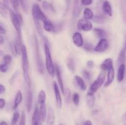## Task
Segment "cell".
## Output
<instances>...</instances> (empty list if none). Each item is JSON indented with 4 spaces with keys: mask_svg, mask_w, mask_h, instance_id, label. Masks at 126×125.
I'll list each match as a JSON object with an SVG mask.
<instances>
[{
    "mask_svg": "<svg viewBox=\"0 0 126 125\" xmlns=\"http://www.w3.org/2000/svg\"><path fill=\"white\" fill-rule=\"evenodd\" d=\"M32 16H33V22H34V25H35L36 29L38 34L41 36L43 35V30L42 28L41 22L43 23L49 20V18L46 16V15L43 13L42 10L41 9L40 7L38 4L35 3L32 6Z\"/></svg>",
    "mask_w": 126,
    "mask_h": 125,
    "instance_id": "cell-1",
    "label": "cell"
},
{
    "mask_svg": "<svg viewBox=\"0 0 126 125\" xmlns=\"http://www.w3.org/2000/svg\"><path fill=\"white\" fill-rule=\"evenodd\" d=\"M21 55H22V66L23 70V78L26 82L27 87H31V80L29 74V61H28V54H27V47L25 45H22V50H21Z\"/></svg>",
    "mask_w": 126,
    "mask_h": 125,
    "instance_id": "cell-2",
    "label": "cell"
},
{
    "mask_svg": "<svg viewBox=\"0 0 126 125\" xmlns=\"http://www.w3.org/2000/svg\"><path fill=\"white\" fill-rule=\"evenodd\" d=\"M44 51L46 56V67L49 74L51 77H54L55 74V66H54L52 58L50 48L46 42L44 44Z\"/></svg>",
    "mask_w": 126,
    "mask_h": 125,
    "instance_id": "cell-3",
    "label": "cell"
},
{
    "mask_svg": "<svg viewBox=\"0 0 126 125\" xmlns=\"http://www.w3.org/2000/svg\"><path fill=\"white\" fill-rule=\"evenodd\" d=\"M9 16L11 18V22L13 25L14 27L16 29V32L17 34V37L18 39L22 41V30H21V25L22 23L21 22L20 20L18 18V15L15 12H14L11 9H9Z\"/></svg>",
    "mask_w": 126,
    "mask_h": 125,
    "instance_id": "cell-4",
    "label": "cell"
},
{
    "mask_svg": "<svg viewBox=\"0 0 126 125\" xmlns=\"http://www.w3.org/2000/svg\"><path fill=\"white\" fill-rule=\"evenodd\" d=\"M105 76L106 74L104 71L101 72L100 74L98 75L97 79L91 85L87 94H94L97 91V90L102 87V85L103 84V83L105 82Z\"/></svg>",
    "mask_w": 126,
    "mask_h": 125,
    "instance_id": "cell-5",
    "label": "cell"
},
{
    "mask_svg": "<svg viewBox=\"0 0 126 125\" xmlns=\"http://www.w3.org/2000/svg\"><path fill=\"white\" fill-rule=\"evenodd\" d=\"M34 49H35V53H36V60L37 67H38V71L39 73L43 74L44 72V67L43 64V60H42L41 56L40 50H39V45L38 42V38L34 34Z\"/></svg>",
    "mask_w": 126,
    "mask_h": 125,
    "instance_id": "cell-6",
    "label": "cell"
},
{
    "mask_svg": "<svg viewBox=\"0 0 126 125\" xmlns=\"http://www.w3.org/2000/svg\"><path fill=\"white\" fill-rule=\"evenodd\" d=\"M93 28L92 22H90L89 20L82 18L79 20L78 22V28L79 30L84 31H89Z\"/></svg>",
    "mask_w": 126,
    "mask_h": 125,
    "instance_id": "cell-7",
    "label": "cell"
},
{
    "mask_svg": "<svg viewBox=\"0 0 126 125\" xmlns=\"http://www.w3.org/2000/svg\"><path fill=\"white\" fill-rule=\"evenodd\" d=\"M108 46H109V44H108V40L105 38L101 39L95 47L94 48V50L98 53L103 52L108 49Z\"/></svg>",
    "mask_w": 126,
    "mask_h": 125,
    "instance_id": "cell-8",
    "label": "cell"
},
{
    "mask_svg": "<svg viewBox=\"0 0 126 125\" xmlns=\"http://www.w3.org/2000/svg\"><path fill=\"white\" fill-rule=\"evenodd\" d=\"M53 87H54V93H55L57 105V107L59 109H60L62 107V99L61 94H60L59 86H58L57 83L55 82H54V83H53Z\"/></svg>",
    "mask_w": 126,
    "mask_h": 125,
    "instance_id": "cell-9",
    "label": "cell"
},
{
    "mask_svg": "<svg viewBox=\"0 0 126 125\" xmlns=\"http://www.w3.org/2000/svg\"><path fill=\"white\" fill-rule=\"evenodd\" d=\"M81 0H74V6L73 9V16L74 18H77L79 16L82 11Z\"/></svg>",
    "mask_w": 126,
    "mask_h": 125,
    "instance_id": "cell-10",
    "label": "cell"
},
{
    "mask_svg": "<svg viewBox=\"0 0 126 125\" xmlns=\"http://www.w3.org/2000/svg\"><path fill=\"white\" fill-rule=\"evenodd\" d=\"M73 42L76 46L78 47H81L84 45V40L82 36L81 33L76 32L73 35Z\"/></svg>",
    "mask_w": 126,
    "mask_h": 125,
    "instance_id": "cell-11",
    "label": "cell"
},
{
    "mask_svg": "<svg viewBox=\"0 0 126 125\" xmlns=\"http://www.w3.org/2000/svg\"><path fill=\"white\" fill-rule=\"evenodd\" d=\"M42 122L43 121L41 120L40 115H39L38 107L36 106L34 112H33V117H32V125H42Z\"/></svg>",
    "mask_w": 126,
    "mask_h": 125,
    "instance_id": "cell-12",
    "label": "cell"
},
{
    "mask_svg": "<svg viewBox=\"0 0 126 125\" xmlns=\"http://www.w3.org/2000/svg\"><path fill=\"white\" fill-rule=\"evenodd\" d=\"M55 75H56L57 79V82L59 83V85L60 87V90L62 92L63 94H65V88H64L63 82L60 68H59V66L57 64H56V66H55Z\"/></svg>",
    "mask_w": 126,
    "mask_h": 125,
    "instance_id": "cell-13",
    "label": "cell"
},
{
    "mask_svg": "<svg viewBox=\"0 0 126 125\" xmlns=\"http://www.w3.org/2000/svg\"><path fill=\"white\" fill-rule=\"evenodd\" d=\"M33 104V92L30 88H28L27 96V110L28 112L31 111Z\"/></svg>",
    "mask_w": 126,
    "mask_h": 125,
    "instance_id": "cell-14",
    "label": "cell"
},
{
    "mask_svg": "<svg viewBox=\"0 0 126 125\" xmlns=\"http://www.w3.org/2000/svg\"><path fill=\"white\" fill-rule=\"evenodd\" d=\"M108 74H107V82L105 83L104 86L105 87H108L109 85H110L111 84L112 82H113L114 78V67H111L110 69H108Z\"/></svg>",
    "mask_w": 126,
    "mask_h": 125,
    "instance_id": "cell-15",
    "label": "cell"
},
{
    "mask_svg": "<svg viewBox=\"0 0 126 125\" xmlns=\"http://www.w3.org/2000/svg\"><path fill=\"white\" fill-rule=\"evenodd\" d=\"M55 123V114L54 111L51 107H49L48 109L47 118V125H54Z\"/></svg>",
    "mask_w": 126,
    "mask_h": 125,
    "instance_id": "cell-16",
    "label": "cell"
},
{
    "mask_svg": "<svg viewBox=\"0 0 126 125\" xmlns=\"http://www.w3.org/2000/svg\"><path fill=\"white\" fill-rule=\"evenodd\" d=\"M125 69L126 66L124 64L119 65L118 71V74H117V79H118V82H121L124 80V74H125Z\"/></svg>",
    "mask_w": 126,
    "mask_h": 125,
    "instance_id": "cell-17",
    "label": "cell"
},
{
    "mask_svg": "<svg viewBox=\"0 0 126 125\" xmlns=\"http://www.w3.org/2000/svg\"><path fill=\"white\" fill-rule=\"evenodd\" d=\"M39 107H38L39 109V115H40L41 118V120L43 121H45L46 118L47 116V110H46V103H43V104H39Z\"/></svg>",
    "mask_w": 126,
    "mask_h": 125,
    "instance_id": "cell-18",
    "label": "cell"
},
{
    "mask_svg": "<svg viewBox=\"0 0 126 125\" xmlns=\"http://www.w3.org/2000/svg\"><path fill=\"white\" fill-rule=\"evenodd\" d=\"M103 10L106 14H107L110 17H112V15H113V10H112L111 6L109 1H105L103 2Z\"/></svg>",
    "mask_w": 126,
    "mask_h": 125,
    "instance_id": "cell-19",
    "label": "cell"
},
{
    "mask_svg": "<svg viewBox=\"0 0 126 125\" xmlns=\"http://www.w3.org/2000/svg\"><path fill=\"white\" fill-rule=\"evenodd\" d=\"M100 67L103 71H108L111 67H113V60L111 58H108L105 60L100 65Z\"/></svg>",
    "mask_w": 126,
    "mask_h": 125,
    "instance_id": "cell-20",
    "label": "cell"
},
{
    "mask_svg": "<svg viewBox=\"0 0 126 125\" xmlns=\"http://www.w3.org/2000/svg\"><path fill=\"white\" fill-rule=\"evenodd\" d=\"M22 99H23V96H22V93L21 92V91H18V92L17 93L16 96V98H15L14 100V103L13 105V109L15 110L17 108V107L19 105V104H20L21 102L22 101Z\"/></svg>",
    "mask_w": 126,
    "mask_h": 125,
    "instance_id": "cell-21",
    "label": "cell"
},
{
    "mask_svg": "<svg viewBox=\"0 0 126 125\" xmlns=\"http://www.w3.org/2000/svg\"><path fill=\"white\" fill-rule=\"evenodd\" d=\"M95 100V98L94 96V94H87L86 98V104H87V106L90 108L93 107L94 105Z\"/></svg>",
    "mask_w": 126,
    "mask_h": 125,
    "instance_id": "cell-22",
    "label": "cell"
},
{
    "mask_svg": "<svg viewBox=\"0 0 126 125\" xmlns=\"http://www.w3.org/2000/svg\"><path fill=\"white\" fill-rule=\"evenodd\" d=\"M75 80L77 83L78 86L81 88L82 90H86V85L84 82L83 79L81 77L78 75H75Z\"/></svg>",
    "mask_w": 126,
    "mask_h": 125,
    "instance_id": "cell-23",
    "label": "cell"
},
{
    "mask_svg": "<svg viewBox=\"0 0 126 125\" xmlns=\"http://www.w3.org/2000/svg\"><path fill=\"white\" fill-rule=\"evenodd\" d=\"M94 32L95 34L100 39H104L107 36V33L105 32V31L103 29H100V28H95L94 29Z\"/></svg>",
    "mask_w": 126,
    "mask_h": 125,
    "instance_id": "cell-24",
    "label": "cell"
},
{
    "mask_svg": "<svg viewBox=\"0 0 126 125\" xmlns=\"http://www.w3.org/2000/svg\"><path fill=\"white\" fill-rule=\"evenodd\" d=\"M44 26V29L47 32H53L54 31V24H53L50 20H48L47 22L43 23Z\"/></svg>",
    "mask_w": 126,
    "mask_h": 125,
    "instance_id": "cell-25",
    "label": "cell"
},
{
    "mask_svg": "<svg viewBox=\"0 0 126 125\" xmlns=\"http://www.w3.org/2000/svg\"><path fill=\"white\" fill-rule=\"evenodd\" d=\"M46 94L44 90H41L38 94V104H41L43 103H46Z\"/></svg>",
    "mask_w": 126,
    "mask_h": 125,
    "instance_id": "cell-26",
    "label": "cell"
},
{
    "mask_svg": "<svg viewBox=\"0 0 126 125\" xmlns=\"http://www.w3.org/2000/svg\"><path fill=\"white\" fill-rule=\"evenodd\" d=\"M84 18H86V19H92L94 17V13L92 10L90 8H88V7L85 9L84 11Z\"/></svg>",
    "mask_w": 126,
    "mask_h": 125,
    "instance_id": "cell-27",
    "label": "cell"
},
{
    "mask_svg": "<svg viewBox=\"0 0 126 125\" xmlns=\"http://www.w3.org/2000/svg\"><path fill=\"white\" fill-rule=\"evenodd\" d=\"M66 64H67V67L71 72H75L76 70V65H75V61L73 60L71 58H69L66 62Z\"/></svg>",
    "mask_w": 126,
    "mask_h": 125,
    "instance_id": "cell-28",
    "label": "cell"
},
{
    "mask_svg": "<svg viewBox=\"0 0 126 125\" xmlns=\"http://www.w3.org/2000/svg\"><path fill=\"white\" fill-rule=\"evenodd\" d=\"M126 60V54H125V50L124 49H123L119 53V56L118 58V64L121 65L122 64H124V61Z\"/></svg>",
    "mask_w": 126,
    "mask_h": 125,
    "instance_id": "cell-29",
    "label": "cell"
},
{
    "mask_svg": "<svg viewBox=\"0 0 126 125\" xmlns=\"http://www.w3.org/2000/svg\"><path fill=\"white\" fill-rule=\"evenodd\" d=\"M92 19H93L94 22H95V23H99V24H103V23H105V18L102 15H96Z\"/></svg>",
    "mask_w": 126,
    "mask_h": 125,
    "instance_id": "cell-30",
    "label": "cell"
},
{
    "mask_svg": "<svg viewBox=\"0 0 126 125\" xmlns=\"http://www.w3.org/2000/svg\"><path fill=\"white\" fill-rule=\"evenodd\" d=\"M0 13H1V15H2V17H4V18H6V17H7V8L5 7L4 5L3 4V3H2L1 1H0Z\"/></svg>",
    "mask_w": 126,
    "mask_h": 125,
    "instance_id": "cell-31",
    "label": "cell"
},
{
    "mask_svg": "<svg viewBox=\"0 0 126 125\" xmlns=\"http://www.w3.org/2000/svg\"><path fill=\"white\" fill-rule=\"evenodd\" d=\"M11 4L14 10L16 13H19L18 12V9H19V1L18 0H10Z\"/></svg>",
    "mask_w": 126,
    "mask_h": 125,
    "instance_id": "cell-32",
    "label": "cell"
},
{
    "mask_svg": "<svg viewBox=\"0 0 126 125\" xmlns=\"http://www.w3.org/2000/svg\"><path fill=\"white\" fill-rule=\"evenodd\" d=\"M20 117V114L18 112H15L13 114V116L12 118V121H11V125H16L17 121H18V119Z\"/></svg>",
    "mask_w": 126,
    "mask_h": 125,
    "instance_id": "cell-33",
    "label": "cell"
},
{
    "mask_svg": "<svg viewBox=\"0 0 126 125\" xmlns=\"http://www.w3.org/2000/svg\"><path fill=\"white\" fill-rule=\"evenodd\" d=\"M20 3L21 6L22 7V9L25 12L27 13L28 9V0H18Z\"/></svg>",
    "mask_w": 126,
    "mask_h": 125,
    "instance_id": "cell-34",
    "label": "cell"
},
{
    "mask_svg": "<svg viewBox=\"0 0 126 125\" xmlns=\"http://www.w3.org/2000/svg\"><path fill=\"white\" fill-rule=\"evenodd\" d=\"M11 61H12V57L11 55H6L4 56L3 57V62L4 63L6 64L9 65L11 64Z\"/></svg>",
    "mask_w": 126,
    "mask_h": 125,
    "instance_id": "cell-35",
    "label": "cell"
},
{
    "mask_svg": "<svg viewBox=\"0 0 126 125\" xmlns=\"http://www.w3.org/2000/svg\"><path fill=\"white\" fill-rule=\"evenodd\" d=\"M73 101L75 105H78L79 103V96L78 93H75L73 96Z\"/></svg>",
    "mask_w": 126,
    "mask_h": 125,
    "instance_id": "cell-36",
    "label": "cell"
},
{
    "mask_svg": "<svg viewBox=\"0 0 126 125\" xmlns=\"http://www.w3.org/2000/svg\"><path fill=\"white\" fill-rule=\"evenodd\" d=\"M43 7L45 10H51V11H54V9H53L52 6L50 4L48 3L46 1H44L43 2Z\"/></svg>",
    "mask_w": 126,
    "mask_h": 125,
    "instance_id": "cell-37",
    "label": "cell"
},
{
    "mask_svg": "<svg viewBox=\"0 0 126 125\" xmlns=\"http://www.w3.org/2000/svg\"><path fill=\"white\" fill-rule=\"evenodd\" d=\"M83 48L84 50H86L87 51H89V52H91V51H92V50H93V46H92V45H91V44H89V43H87V44H85L83 45Z\"/></svg>",
    "mask_w": 126,
    "mask_h": 125,
    "instance_id": "cell-38",
    "label": "cell"
},
{
    "mask_svg": "<svg viewBox=\"0 0 126 125\" xmlns=\"http://www.w3.org/2000/svg\"><path fill=\"white\" fill-rule=\"evenodd\" d=\"M8 66L6 64H0V72H2V73H5L8 70Z\"/></svg>",
    "mask_w": 126,
    "mask_h": 125,
    "instance_id": "cell-39",
    "label": "cell"
},
{
    "mask_svg": "<svg viewBox=\"0 0 126 125\" xmlns=\"http://www.w3.org/2000/svg\"><path fill=\"white\" fill-rule=\"evenodd\" d=\"M65 96V99H66V101H69L70 98V96H71V91H70V89H68L66 88V89H65V94H64Z\"/></svg>",
    "mask_w": 126,
    "mask_h": 125,
    "instance_id": "cell-40",
    "label": "cell"
},
{
    "mask_svg": "<svg viewBox=\"0 0 126 125\" xmlns=\"http://www.w3.org/2000/svg\"><path fill=\"white\" fill-rule=\"evenodd\" d=\"M82 75H83L84 77L86 78L87 80H89L91 78V74L89 71H87V70H84L82 71Z\"/></svg>",
    "mask_w": 126,
    "mask_h": 125,
    "instance_id": "cell-41",
    "label": "cell"
},
{
    "mask_svg": "<svg viewBox=\"0 0 126 125\" xmlns=\"http://www.w3.org/2000/svg\"><path fill=\"white\" fill-rule=\"evenodd\" d=\"M26 123V117H25V113L22 112V116H21L20 121L19 125H25Z\"/></svg>",
    "mask_w": 126,
    "mask_h": 125,
    "instance_id": "cell-42",
    "label": "cell"
},
{
    "mask_svg": "<svg viewBox=\"0 0 126 125\" xmlns=\"http://www.w3.org/2000/svg\"><path fill=\"white\" fill-rule=\"evenodd\" d=\"M93 2V0H81V2L83 6H89L91 5Z\"/></svg>",
    "mask_w": 126,
    "mask_h": 125,
    "instance_id": "cell-43",
    "label": "cell"
},
{
    "mask_svg": "<svg viewBox=\"0 0 126 125\" xmlns=\"http://www.w3.org/2000/svg\"><path fill=\"white\" fill-rule=\"evenodd\" d=\"M6 105V100L2 98H0V109H3Z\"/></svg>",
    "mask_w": 126,
    "mask_h": 125,
    "instance_id": "cell-44",
    "label": "cell"
},
{
    "mask_svg": "<svg viewBox=\"0 0 126 125\" xmlns=\"http://www.w3.org/2000/svg\"><path fill=\"white\" fill-rule=\"evenodd\" d=\"M94 62L92 60H89L87 62V66L89 68H92L94 67Z\"/></svg>",
    "mask_w": 126,
    "mask_h": 125,
    "instance_id": "cell-45",
    "label": "cell"
},
{
    "mask_svg": "<svg viewBox=\"0 0 126 125\" xmlns=\"http://www.w3.org/2000/svg\"><path fill=\"white\" fill-rule=\"evenodd\" d=\"M6 33V30L0 23V34H4Z\"/></svg>",
    "mask_w": 126,
    "mask_h": 125,
    "instance_id": "cell-46",
    "label": "cell"
},
{
    "mask_svg": "<svg viewBox=\"0 0 126 125\" xmlns=\"http://www.w3.org/2000/svg\"><path fill=\"white\" fill-rule=\"evenodd\" d=\"M2 3H3V4L4 5L5 7H6L7 9H10L9 7V0H2Z\"/></svg>",
    "mask_w": 126,
    "mask_h": 125,
    "instance_id": "cell-47",
    "label": "cell"
},
{
    "mask_svg": "<svg viewBox=\"0 0 126 125\" xmlns=\"http://www.w3.org/2000/svg\"><path fill=\"white\" fill-rule=\"evenodd\" d=\"M6 91V88H5L4 86L2 85H0V94H3Z\"/></svg>",
    "mask_w": 126,
    "mask_h": 125,
    "instance_id": "cell-48",
    "label": "cell"
},
{
    "mask_svg": "<svg viewBox=\"0 0 126 125\" xmlns=\"http://www.w3.org/2000/svg\"><path fill=\"white\" fill-rule=\"evenodd\" d=\"M82 125H92V122H91L90 120H86V121H84Z\"/></svg>",
    "mask_w": 126,
    "mask_h": 125,
    "instance_id": "cell-49",
    "label": "cell"
},
{
    "mask_svg": "<svg viewBox=\"0 0 126 125\" xmlns=\"http://www.w3.org/2000/svg\"><path fill=\"white\" fill-rule=\"evenodd\" d=\"M4 42V38L2 36L0 35V45L3 44Z\"/></svg>",
    "mask_w": 126,
    "mask_h": 125,
    "instance_id": "cell-50",
    "label": "cell"
},
{
    "mask_svg": "<svg viewBox=\"0 0 126 125\" xmlns=\"http://www.w3.org/2000/svg\"><path fill=\"white\" fill-rule=\"evenodd\" d=\"M0 125H7V123L4 121H2L0 122Z\"/></svg>",
    "mask_w": 126,
    "mask_h": 125,
    "instance_id": "cell-51",
    "label": "cell"
},
{
    "mask_svg": "<svg viewBox=\"0 0 126 125\" xmlns=\"http://www.w3.org/2000/svg\"><path fill=\"white\" fill-rule=\"evenodd\" d=\"M4 55V52L1 50H0V56H2Z\"/></svg>",
    "mask_w": 126,
    "mask_h": 125,
    "instance_id": "cell-52",
    "label": "cell"
},
{
    "mask_svg": "<svg viewBox=\"0 0 126 125\" xmlns=\"http://www.w3.org/2000/svg\"><path fill=\"white\" fill-rule=\"evenodd\" d=\"M59 125H65V124H63V123H60V124H59Z\"/></svg>",
    "mask_w": 126,
    "mask_h": 125,
    "instance_id": "cell-53",
    "label": "cell"
},
{
    "mask_svg": "<svg viewBox=\"0 0 126 125\" xmlns=\"http://www.w3.org/2000/svg\"><path fill=\"white\" fill-rule=\"evenodd\" d=\"M37 1H39V2H41V1H43V0H37Z\"/></svg>",
    "mask_w": 126,
    "mask_h": 125,
    "instance_id": "cell-54",
    "label": "cell"
},
{
    "mask_svg": "<svg viewBox=\"0 0 126 125\" xmlns=\"http://www.w3.org/2000/svg\"><path fill=\"white\" fill-rule=\"evenodd\" d=\"M124 125H126V124H124Z\"/></svg>",
    "mask_w": 126,
    "mask_h": 125,
    "instance_id": "cell-55",
    "label": "cell"
},
{
    "mask_svg": "<svg viewBox=\"0 0 126 125\" xmlns=\"http://www.w3.org/2000/svg\"></svg>",
    "mask_w": 126,
    "mask_h": 125,
    "instance_id": "cell-56",
    "label": "cell"
}]
</instances>
